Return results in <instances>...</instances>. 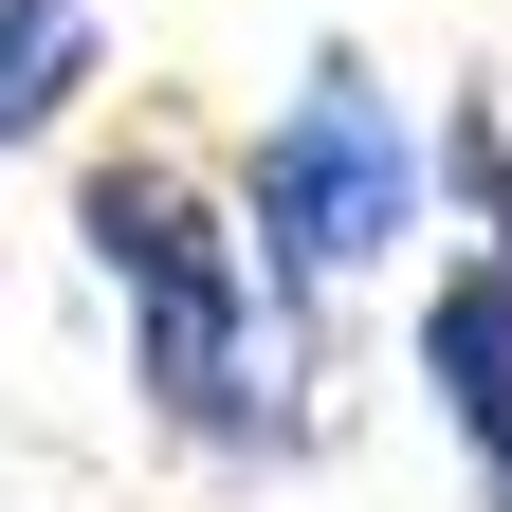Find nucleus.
Listing matches in <instances>:
<instances>
[{"label":"nucleus","mask_w":512,"mask_h":512,"mask_svg":"<svg viewBox=\"0 0 512 512\" xmlns=\"http://www.w3.org/2000/svg\"><path fill=\"white\" fill-rule=\"evenodd\" d=\"M110 74V0H0V147H55Z\"/></svg>","instance_id":"20e7f679"},{"label":"nucleus","mask_w":512,"mask_h":512,"mask_svg":"<svg viewBox=\"0 0 512 512\" xmlns=\"http://www.w3.org/2000/svg\"><path fill=\"white\" fill-rule=\"evenodd\" d=\"M74 238H92V275L128 311V384H147L165 458L275 476L293 439H311V403H293V293H275V256H256V220L220 202L202 165L110 147L74 183Z\"/></svg>","instance_id":"f257e3e1"},{"label":"nucleus","mask_w":512,"mask_h":512,"mask_svg":"<svg viewBox=\"0 0 512 512\" xmlns=\"http://www.w3.org/2000/svg\"><path fill=\"white\" fill-rule=\"evenodd\" d=\"M421 403L476 458V494L512 512V238H458V275L421 293Z\"/></svg>","instance_id":"7ed1b4c3"},{"label":"nucleus","mask_w":512,"mask_h":512,"mask_svg":"<svg viewBox=\"0 0 512 512\" xmlns=\"http://www.w3.org/2000/svg\"><path fill=\"white\" fill-rule=\"evenodd\" d=\"M421 110L366 74V55H311V74L275 92V128H256V165H238V220H256V256H275V293L311 311V293H348V275H384V256L421 238Z\"/></svg>","instance_id":"f03ea898"}]
</instances>
